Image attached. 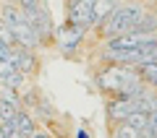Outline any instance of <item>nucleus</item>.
<instances>
[{"instance_id":"f257e3e1","label":"nucleus","mask_w":157,"mask_h":138,"mask_svg":"<svg viewBox=\"0 0 157 138\" xmlns=\"http://www.w3.org/2000/svg\"><path fill=\"white\" fill-rule=\"evenodd\" d=\"M134 81H139L134 65H118V63H113V65H102L94 73V83L105 96H118Z\"/></svg>"},{"instance_id":"f03ea898","label":"nucleus","mask_w":157,"mask_h":138,"mask_svg":"<svg viewBox=\"0 0 157 138\" xmlns=\"http://www.w3.org/2000/svg\"><path fill=\"white\" fill-rule=\"evenodd\" d=\"M86 37H89V26H81V24H63V26L55 31V42L52 44L58 47L60 55L73 57L76 50L86 42Z\"/></svg>"},{"instance_id":"7ed1b4c3","label":"nucleus","mask_w":157,"mask_h":138,"mask_svg":"<svg viewBox=\"0 0 157 138\" xmlns=\"http://www.w3.org/2000/svg\"><path fill=\"white\" fill-rule=\"evenodd\" d=\"M11 63L16 65V71H21L24 76H34L39 71V57H37V50H29V47H13L11 50Z\"/></svg>"},{"instance_id":"20e7f679","label":"nucleus","mask_w":157,"mask_h":138,"mask_svg":"<svg viewBox=\"0 0 157 138\" xmlns=\"http://www.w3.org/2000/svg\"><path fill=\"white\" fill-rule=\"evenodd\" d=\"M134 110H139V102L136 99H123V96H107V104H105V115L107 122H121L131 115Z\"/></svg>"},{"instance_id":"39448f33","label":"nucleus","mask_w":157,"mask_h":138,"mask_svg":"<svg viewBox=\"0 0 157 138\" xmlns=\"http://www.w3.org/2000/svg\"><path fill=\"white\" fill-rule=\"evenodd\" d=\"M121 3H123V0H94V8H92V16H89V26L92 29L100 26V24L105 21Z\"/></svg>"},{"instance_id":"423d86ee","label":"nucleus","mask_w":157,"mask_h":138,"mask_svg":"<svg viewBox=\"0 0 157 138\" xmlns=\"http://www.w3.org/2000/svg\"><path fill=\"white\" fill-rule=\"evenodd\" d=\"M16 130L21 133L24 138H34V133L39 130L37 128V117H34L26 107H21V110L16 112Z\"/></svg>"},{"instance_id":"0eeeda50","label":"nucleus","mask_w":157,"mask_h":138,"mask_svg":"<svg viewBox=\"0 0 157 138\" xmlns=\"http://www.w3.org/2000/svg\"><path fill=\"white\" fill-rule=\"evenodd\" d=\"M136 68V76L139 81L144 83L147 89H157V63L149 60V63H141V65H134Z\"/></svg>"},{"instance_id":"6e6552de","label":"nucleus","mask_w":157,"mask_h":138,"mask_svg":"<svg viewBox=\"0 0 157 138\" xmlns=\"http://www.w3.org/2000/svg\"><path fill=\"white\" fill-rule=\"evenodd\" d=\"M110 138H139V130H134L126 120H121L110 125Z\"/></svg>"},{"instance_id":"1a4fd4ad","label":"nucleus","mask_w":157,"mask_h":138,"mask_svg":"<svg viewBox=\"0 0 157 138\" xmlns=\"http://www.w3.org/2000/svg\"><path fill=\"white\" fill-rule=\"evenodd\" d=\"M126 122H128L134 130H147V125H149V112H144V110H134L128 117H126Z\"/></svg>"},{"instance_id":"9d476101","label":"nucleus","mask_w":157,"mask_h":138,"mask_svg":"<svg viewBox=\"0 0 157 138\" xmlns=\"http://www.w3.org/2000/svg\"><path fill=\"white\" fill-rule=\"evenodd\" d=\"M18 110H21L18 104H13V102H8V99H0V122H6V120H11V117H16Z\"/></svg>"},{"instance_id":"9b49d317","label":"nucleus","mask_w":157,"mask_h":138,"mask_svg":"<svg viewBox=\"0 0 157 138\" xmlns=\"http://www.w3.org/2000/svg\"><path fill=\"white\" fill-rule=\"evenodd\" d=\"M24 83H26V76H24L21 71H13L0 86H8V89H16V91H18V89H24Z\"/></svg>"},{"instance_id":"f8f14e48","label":"nucleus","mask_w":157,"mask_h":138,"mask_svg":"<svg viewBox=\"0 0 157 138\" xmlns=\"http://www.w3.org/2000/svg\"><path fill=\"white\" fill-rule=\"evenodd\" d=\"M0 42L8 44V47H16V37H13V29L8 26L3 18H0Z\"/></svg>"},{"instance_id":"ddd939ff","label":"nucleus","mask_w":157,"mask_h":138,"mask_svg":"<svg viewBox=\"0 0 157 138\" xmlns=\"http://www.w3.org/2000/svg\"><path fill=\"white\" fill-rule=\"evenodd\" d=\"M16 3L24 8V11H34V8H39L45 0H16Z\"/></svg>"},{"instance_id":"4468645a","label":"nucleus","mask_w":157,"mask_h":138,"mask_svg":"<svg viewBox=\"0 0 157 138\" xmlns=\"http://www.w3.org/2000/svg\"><path fill=\"white\" fill-rule=\"evenodd\" d=\"M11 50L13 47H8V44L0 42V60H11Z\"/></svg>"},{"instance_id":"2eb2a0df","label":"nucleus","mask_w":157,"mask_h":138,"mask_svg":"<svg viewBox=\"0 0 157 138\" xmlns=\"http://www.w3.org/2000/svg\"><path fill=\"white\" fill-rule=\"evenodd\" d=\"M34 138H52V136L47 130H37V133H34Z\"/></svg>"},{"instance_id":"dca6fc26","label":"nucleus","mask_w":157,"mask_h":138,"mask_svg":"<svg viewBox=\"0 0 157 138\" xmlns=\"http://www.w3.org/2000/svg\"><path fill=\"white\" fill-rule=\"evenodd\" d=\"M76 138H89V133L86 130H76Z\"/></svg>"},{"instance_id":"f3484780","label":"nucleus","mask_w":157,"mask_h":138,"mask_svg":"<svg viewBox=\"0 0 157 138\" xmlns=\"http://www.w3.org/2000/svg\"><path fill=\"white\" fill-rule=\"evenodd\" d=\"M8 138H24V136H21V133H18V130H13L11 136H8Z\"/></svg>"},{"instance_id":"a211bd4d","label":"nucleus","mask_w":157,"mask_h":138,"mask_svg":"<svg viewBox=\"0 0 157 138\" xmlns=\"http://www.w3.org/2000/svg\"><path fill=\"white\" fill-rule=\"evenodd\" d=\"M155 63H157V57H155Z\"/></svg>"}]
</instances>
